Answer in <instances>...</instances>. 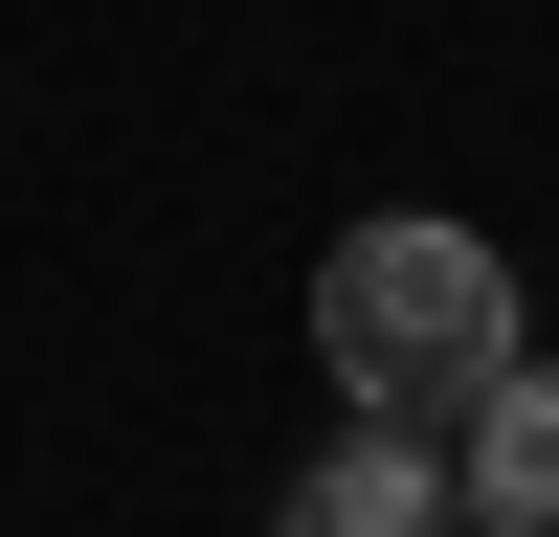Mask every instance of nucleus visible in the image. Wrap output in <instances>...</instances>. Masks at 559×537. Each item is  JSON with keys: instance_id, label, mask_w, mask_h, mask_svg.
I'll return each instance as SVG.
<instances>
[{"instance_id": "nucleus-1", "label": "nucleus", "mask_w": 559, "mask_h": 537, "mask_svg": "<svg viewBox=\"0 0 559 537\" xmlns=\"http://www.w3.org/2000/svg\"><path fill=\"white\" fill-rule=\"evenodd\" d=\"M313 358H336L358 426L471 448V403L537 358V336H515V247H471V224H426V202L336 224V247H313Z\"/></svg>"}, {"instance_id": "nucleus-2", "label": "nucleus", "mask_w": 559, "mask_h": 537, "mask_svg": "<svg viewBox=\"0 0 559 537\" xmlns=\"http://www.w3.org/2000/svg\"><path fill=\"white\" fill-rule=\"evenodd\" d=\"M269 537H471V470H448L426 426H336L292 492H269Z\"/></svg>"}, {"instance_id": "nucleus-3", "label": "nucleus", "mask_w": 559, "mask_h": 537, "mask_svg": "<svg viewBox=\"0 0 559 537\" xmlns=\"http://www.w3.org/2000/svg\"><path fill=\"white\" fill-rule=\"evenodd\" d=\"M448 470H471V537H559V358H515V381L471 403Z\"/></svg>"}]
</instances>
